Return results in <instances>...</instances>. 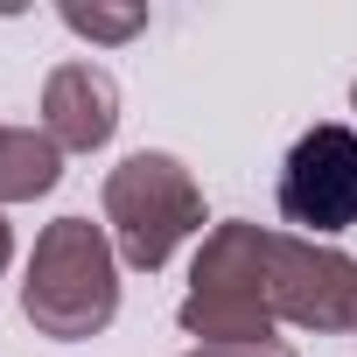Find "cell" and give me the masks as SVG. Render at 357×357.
Segmentation results:
<instances>
[{"instance_id": "obj_1", "label": "cell", "mask_w": 357, "mask_h": 357, "mask_svg": "<svg viewBox=\"0 0 357 357\" xmlns=\"http://www.w3.org/2000/svg\"><path fill=\"white\" fill-rule=\"evenodd\" d=\"M183 336H197V350H259L280 343L273 329V231L231 218L197 245L190 266V294L175 308Z\"/></svg>"}, {"instance_id": "obj_2", "label": "cell", "mask_w": 357, "mask_h": 357, "mask_svg": "<svg viewBox=\"0 0 357 357\" xmlns=\"http://www.w3.org/2000/svg\"><path fill=\"white\" fill-rule=\"evenodd\" d=\"M22 315L36 322V336H56V343L105 336L112 315H119V245H112V231L91 225V218L43 225L29 273H22Z\"/></svg>"}, {"instance_id": "obj_3", "label": "cell", "mask_w": 357, "mask_h": 357, "mask_svg": "<svg viewBox=\"0 0 357 357\" xmlns=\"http://www.w3.org/2000/svg\"><path fill=\"white\" fill-rule=\"evenodd\" d=\"M105 231L119 245V266L161 273L175 252L204 231V190H197V175L175 154H154V147L126 154L105 175Z\"/></svg>"}, {"instance_id": "obj_4", "label": "cell", "mask_w": 357, "mask_h": 357, "mask_svg": "<svg viewBox=\"0 0 357 357\" xmlns=\"http://www.w3.org/2000/svg\"><path fill=\"white\" fill-rule=\"evenodd\" d=\"M280 218L294 225V238H322V245L357 225V126L322 119L287 147V161H280Z\"/></svg>"}, {"instance_id": "obj_5", "label": "cell", "mask_w": 357, "mask_h": 357, "mask_svg": "<svg viewBox=\"0 0 357 357\" xmlns=\"http://www.w3.org/2000/svg\"><path fill=\"white\" fill-rule=\"evenodd\" d=\"M273 322L315 336H357V259L322 238L273 231Z\"/></svg>"}, {"instance_id": "obj_6", "label": "cell", "mask_w": 357, "mask_h": 357, "mask_svg": "<svg viewBox=\"0 0 357 357\" xmlns=\"http://www.w3.org/2000/svg\"><path fill=\"white\" fill-rule=\"evenodd\" d=\"M43 133L63 154H98L119 133V84L105 63H56L43 77Z\"/></svg>"}, {"instance_id": "obj_7", "label": "cell", "mask_w": 357, "mask_h": 357, "mask_svg": "<svg viewBox=\"0 0 357 357\" xmlns=\"http://www.w3.org/2000/svg\"><path fill=\"white\" fill-rule=\"evenodd\" d=\"M63 183V147L43 126H8L0 119V204H36Z\"/></svg>"}, {"instance_id": "obj_8", "label": "cell", "mask_w": 357, "mask_h": 357, "mask_svg": "<svg viewBox=\"0 0 357 357\" xmlns=\"http://www.w3.org/2000/svg\"><path fill=\"white\" fill-rule=\"evenodd\" d=\"M56 22L70 29V36H84V43H133L140 29H147V8H84V0H63L56 8Z\"/></svg>"}, {"instance_id": "obj_9", "label": "cell", "mask_w": 357, "mask_h": 357, "mask_svg": "<svg viewBox=\"0 0 357 357\" xmlns=\"http://www.w3.org/2000/svg\"><path fill=\"white\" fill-rule=\"evenodd\" d=\"M190 357H294L287 343H259V350H190Z\"/></svg>"}, {"instance_id": "obj_10", "label": "cell", "mask_w": 357, "mask_h": 357, "mask_svg": "<svg viewBox=\"0 0 357 357\" xmlns=\"http://www.w3.org/2000/svg\"><path fill=\"white\" fill-rule=\"evenodd\" d=\"M8 259H15V231H8V218H0V273H8Z\"/></svg>"}, {"instance_id": "obj_11", "label": "cell", "mask_w": 357, "mask_h": 357, "mask_svg": "<svg viewBox=\"0 0 357 357\" xmlns=\"http://www.w3.org/2000/svg\"><path fill=\"white\" fill-rule=\"evenodd\" d=\"M350 105H357V84H350Z\"/></svg>"}]
</instances>
